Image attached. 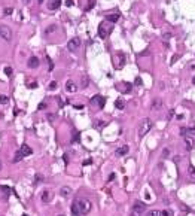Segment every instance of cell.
<instances>
[{"label":"cell","mask_w":195,"mask_h":216,"mask_svg":"<svg viewBox=\"0 0 195 216\" xmlns=\"http://www.w3.org/2000/svg\"><path fill=\"white\" fill-rule=\"evenodd\" d=\"M0 189H2V191H5L6 194L10 192V188H9V186H6V185H0Z\"/></svg>","instance_id":"f546056e"},{"label":"cell","mask_w":195,"mask_h":216,"mask_svg":"<svg viewBox=\"0 0 195 216\" xmlns=\"http://www.w3.org/2000/svg\"><path fill=\"white\" fill-rule=\"evenodd\" d=\"M134 83H136V85H142L143 82H142V79H140L139 76H137V78H136V81H134Z\"/></svg>","instance_id":"d6a6232c"},{"label":"cell","mask_w":195,"mask_h":216,"mask_svg":"<svg viewBox=\"0 0 195 216\" xmlns=\"http://www.w3.org/2000/svg\"><path fill=\"white\" fill-rule=\"evenodd\" d=\"M74 109H78V110H80V109H84V104H79V106H74Z\"/></svg>","instance_id":"f35d334b"},{"label":"cell","mask_w":195,"mask_h":216,"mask_svg":"<svg viewBox=\"0 0 195 216\" xmlns=\"http://www.w3.org/2000/svg\"><path fill=\"white\" fill-rule=\"evenodd\" d=\"M76 203H78V206H79L80 215H86V213H89L91 207H93L91 201H89V200H86V198H80V200H78Z\"/></svg>","instance_id":"7a4b0ae2"},{"label":"cell","mask_w":195,"mask_h":216,"mask_svg":"<svg viewBox=\"0 0 195 216\" xmlns=\"http://www.w3.org/2000/svg\"><path fill=\"white\" fill-rule=\"evenodd\" d=\"M164 37H165V39H170V37H171V34H170V33H167V34H164Z\"/></svg>","instance_id":"60d3db41"},{"label":"cell","mask_w":195,"mask_h":216,"mask_svg":"<svg viewBox=\"0 0 195 216\" xmlns=\"http://www.w3.org/2000/svg\"><path fill=\"white\" fill-rule=\"evenodd\" d=\"M3 72H5V75L8 76V78H10V76H12V67H9V66H8V67H5V70H3Z\"/></svg>","instance_id":"cb8c5ba5"},{"label":"cell","mask_w":195,"mask_h":216,"mask_svg":"<svg viewBox=\"0 0 195 216\" xmlns=\"http://www.w3.org/2000/svg\"><path fill=\"white\" fill-rule=\"evenodd\" d=\"M119 19V14H110L106 17V21L107 23H116Z\"/></svg>","instance_id":"9a60e30c"},{"label":"cell","mask_w":195,"mask_h":216,"mask_svg":"<svg viewBox=\"0 0 195 216\" xmlns=\"http://www.w3.org/2000/svg\"><path fill=\"white\" fill-rule=\"evenodd\" d=\"M45 107H46V103H40V104H39V110H43Z\"/></svg>","instance_id":"e575fe53"},{"label":"cell","mask_w":195,"mask_h":216,"mask_svg":"<svg viewBox=\"0 0 195 216\" xmlns=\"http://www.w3.org/2000/svg\"><path fill=\"white\" fill-rule=\"evenodd\" d=\"M60 5H61V0H49V2H48V9L55 10L60 8Z\"/></svg>","instance_id":"9c48e42d"},{"label":"cell","mask_w":195,"mask_h":216,"mask_svg":"<svg viewBox=\"0 0 195 216\" xmlns=\"http://www.w3.org/2000/svg\"><path fill=\"white\" fill-rule=\"evenodd\" d=\"M161 104H162V103H161V101H159V100L153 101V104H152V109H155V110H158L159 107H161Z\"/></svg>","instance_id":"d4e9b609"},{"label":"cell","mask_w":195,"mask_h":216,"mask_svg":"<svg viewBox=\"0 0 195 216\" xmlns=\"http://www.w3.org/2000/svg\"><path fill=\"white\" fill-rule=\"evenodd\" d=\"M161 216H171V212H170V210H164V212H161Z\"/></svg>","instance_id":"1f68e13d"},{"label":"cell","mask_w":195,"mask_h":216,"mask_svg":"<svg viewBox=\"0 0 195 216\" xmlns=\"http://www.w3.org/2000/svg\"><path fill=\"white\" fill-rule=\"evenodd\" d=\"M118 89L121 92H130L131 91V83H128V82H122L121 85H118Z\"/></svg>","instance_id":"8fae6325"},{"label":"cell","mask_w":195,"mask_h":216,"mask_svg":"<svg viewBox=\"0 0 195 216\" xmlns=\"http://www.w3.org/2000/svg\"><path fill=\"white\" fill-rule=\"evenodd\" d=\"M66 91H69V92H76L78 91V87L74 85L72 81H67L66 82Z\"/></svg>","instance_id":"5bb4252c"},{"label":"cell","mask_w":195,"mask_h":216,"mask_svg":"<svg viewBox=\"0 0 195 216\" xmlns=\"http://www.w3.org/2000/svg\"><path fill=\"white\" fill-rule=\"evenodd\" d=\"M60 194L63 197H69L70 194H72V188H70V186H63V188L60 189Z\"/></svg>","instance_id":"2e32d148"},{"label":"cell","mask_w":195,"mask_h":216,"mask_svg":"<svg viewBox=\"0 0 195 216\" xmlns=\"http://www.w3.org/2000/svg\"><path fill=\"white\" fill-rule=\"evenodd\" d=\"M152 128V121L150 119H143L142 121V124H140V127H139V136H142L143 137L144 134H148L149 133V130Z\"/></svg>","instance_id":"277c9868"},{"label":"cell","mask_w":195,"mask_h":216,"mask_svg":"<svg viewBox=\"0 0 195 216\" xmlns=\"http://www.w3.org/2000/svg\"><path fill=\"white\" fill-rule=\"evenodd\" d=\"M23 216H28V215H23Z\"/></svg>","instance_id":"f6af8a7d"},{"label":"cell","mask_w":195,"mask_h":216,"mask_svg":"<svg viewBox=\"0 0 195 216\" xmlns=\"http://www.w3.org/2000/svg\"><path fill=\"white\" fill-rule=\"evenodd\" d=\"M86 87H88V76L84 75L82 76V88H86Z\"/></svg>","instance_id":"603a6c76"},{"label":"cell","mask_w":195,"mask_h":216,"mask_svg":"<svg viewBox=\"0 0 195 216\" xmlns=\"http://www.w3.org/2000/svg\"><path fill=\"white\" fill-rule=\"evenodd\" d=\"M55 30H57V27H55V25H51L49 28H46V30H45V34L48 36V34H51L52 31H55Z\"/></svg>","instance_id":"4316f807"},{"label":"cell","mask_w":195,"mask_h":216,"mask_svg":"<svg viewBox=\"0 0 195 216\" xmlns=\"http://www.w3.org/2000/svg\"><path fill=\"white\" fill-rule=\"evenodd\" d=\"M72 213L73 216H80V210H79V206H78V203L74 201L73 206H72Z\"/></svg>","instance_id":"ac0fdd59"},{"label":"cell","mask_w":195,"mask_h":216,"mask_svg":"<svg viewBox=\"0 0 195 216\" xmlns=\"http://www.w3.org/2000/svg\"><path fill=\"white\" fill-rule=\"evenodd\" d=\"M8 101H9V97L8 96H5V94L0 96V104H8Z\"/></svg>","instance_id":"ffe728a7"},{"label":"cell","mask_w":195,"mask_h":216,"mask_svg":"<svg viewBox=\"0 0 195 216\" xmlns=\"http://www.w3.org/2000/svg\"><path fill=\"white\" fill-rule=\"evenodd\" d=\"M128 151H130V149H128V146H127V145H124V146L118 147V149L115 151V154H116V156H124V155H127V154H128Z\"/></svg>","instance_id":"30bf717a"},{"label":"cell","mask_w":195,"mask_h":216,"mask_svg":"<svg viewBox=\"0 0 195 216\" xmlns=\"http://www.w3.org/2000/svg\"><path fill=\"white\" fill-rule=\"evenodd\" d=\"M0 170H2V162H0Z\"/></svg>","instance_id":"7bdbcfd3"},{"label":"cell","mask_w":195,"mask_h":216,"mask_svg":"<svg viewBox=\"0 0 195 216\" xmlns=\"http://www.w3.org/2000/svg\"><path fill=\"white\" fill-rule=\"evenodd\" d=\"M168 154H170V151H168V149H164V152H162V155H164V156H167V155H168Z\"/></svg>","instance_id":"74e56055"},{"label":"cell","mask_w":195,"mask_h":216,"mask_svg":"<svg viewBox=\"0 0 195 216\" xmlns=\"http://www.w3.org/2000/svg\"><path fill=\"white\" fill-rule=\"evenodd\" d=\"M0 37L6 42L12 40V30L8 25H5V24H0Z\"/></svg>","instance_id":"3957f363"},{"label":"cell","mask_w":195,"mask_h":216,"mask_svg":"<svg viewBox=\"0 0 195 216\" xmlns=\"http://www.w3.org/2000/svg\"><path fill=\"white\" fill-rule=\"evenodd\" d=\"M192 83H194V85H195V76H194V79H192Z\"/></svg>","instance_id":"b9f144b4"},{"label":"cell","mask_w":195,"mask_h":216,"mask_svg":"<svg viewBox=\"0 0 195 216\" xmlns=\"http://www.w3.org/2000/svg\"><path fill=\"white\" fill-rule=\"evenodd\" d=\"M48 119L52 121V119H55V116H54V115H48Z\"/></svg>","instance_id":"ab89813d"},{"label":"cell","mask_w":195,"mask_h":216,"mask_svg":"<svg viewBox=\"0 0 195 216\" xmlns=\"http://www.w3.org/2000/svg\"><path fill=\"white\" fill-rule=\"evenodd\" d=\"M12 12H14V9H12V8H6V9L3 10V14H5V15H10Z\"/></svg>","instance_id":"4dcf8cb0"},{"label":"cell","mask_w":195,"mask_h":216,"mask_svg":"<svg viewBox=\"0 0 195 216\" xmlns=\"http://www.w3.org/2000/svg\"><path fill=\"white\" fill-rule=\"evenodd\" d=\"M66 5H67V6H73V0H67Z\"/></svg>","instance_id":"d590c367"},{"label":"cell","mask_w":195,"mask_h":216,"mask_svg":"<svg viewBox=\"0 0 195 216\" xmlns=\"http://www.w3.org/2000/svg\"><path fill=\"white\" fill-rule=\"evenodd\" d=\"M60 216H64V215H60Z\"/></svg>","instance_id":"bcb514c9"},{"label":"cell","mask_w":195,"mask_h":216,"mask_svg":"<svg viewBox=\"0 0 195 216\" xmlns=\"http://www.w3.org/2000/svg\"><path fill=\"white\" fill-rule=\"evenodd\" d=\"M28 88H37V82H30L28 83Z\"/></svg>","instance_id":"836d02e7"},{"label":"cell","mask_w":195,"mask_h":216,"mask_svg":"<svg viewBox=\"0 0 195 216\" xmlns=\"http://www.w3.org/2000/svg\"><path fill=\"white\" fill-rule=\"evenodd\" d=\"M148 216H161V212L159 210H150V212H148Z\"/></svg>","instance_id":"484cf974"},{"label":"cell","mask_w":195,"mask_h":216,"mask_svg":"<svg viewBox=\"0 0 195 216\" xmlns=\"http://www.w3.org/2000/svg\"><path fill=\"white\" fill-rule=\"evenodd\" d=\"M113 179H115V173H112V175L109 176V182H112Z\"/></svg>","instance_id":"8d00e7d4"},{"label":"cell","mask_w":195,"mask_h":216,"mask_svg":"<svg viewBox=\"0 0 195 216\" xmlns=\"http://www.w3.org/2000/svg\"><path fill=\"white\" fill-rule=\"evenodd\" d=\"M112 30H113V25H110L109 23H101L98 25V36L101 39H106V37H109Z\"/></svg>","instance_id":"6da1fadb"},{"label":"cell","mask_w":195,"mask_h":216,"mask_svg":"<svg viewBox=\"0 0 195 216\" xmlns=\"http://www.w3.org/2000/svg\"><path fill=\"white\" fill-rule=\"evenodd\" d=\"M185 147L188 149V151H191V149L194 147V140H192L191 137H186L185 139Z\"/></svg>","instance_id":"e0dca14e"},{"label":"cell","mask_w":195,"mask_h":216,"mask_svg":"<svg viewBox=\"0 0 195 216\" xmlns=\"http://www.w3.org/2000/svg\"><path fill=\"white\" fill-rule=\"evenodd\" d=\"M39 64H40V61H39L37 57H30L27 61V66L30 69H36V67H39Z\"/></svg>","instance_id":"ba28073f"},{"label":"cell","mask_w":195,"mask_h":216,"mask_svg":"<svg viewBox=\"0 0 195 216\" xmlns=\"http://www.w3.org/2000/svg\"><path fill=\"white\" fill-rule=\"evenodd\" d=\"M57 87H58V83H57L55 81H52V82L49 83V89H51V91H54V89H57Z\"/></svg>","instance_id":"f1b7e54d"},{"label":"cell","mask_w":195,"mask_h":216,"mask_svg":"<svg viewBox=\"0 0 195 216\" xmlns=\"http://www.w3.org/2000/svg\"><path fill=\"white\" fill-rule=\"evenodd\" d=\"M91 104H97L100 109H103L104 104H106V98H104L103 96H98L97 94V96H94L93 98H91Z\"/></svg>","instance_id":"52a82bcc"},{"label":"cell","mask_w":195,"mask_h":216,"mask_svg":"<svg viewBox=\"0 0 195 216\" xmlns=\"http://www.w3.org/2000/svg\"><path fill=\"white\" fill-rule=\"evenodd\" d=\"M115 106H116V109H121V110H122V109H125V101L119 98V100L115 101Z\"/></svg>","instance_id":"d6986e66"},{"label":"cell","mask_w":195,"mask_h":216,"mask_svg":"<svg viewBox=\"0 0 195 216\" xmlns=\"http://www.w3.org/2000/svg\"><path fill=\"white\" fill-rule=\"evenodd\" d=\"M146 210V204L142 201H136L134 206H133V213L131 216H142V213Z\"/></svg>","instance_id":"5b68a950"},{"label":"cell","mask_w":195,"mask_h":216,"mask_svg":"<svg viewBox=\"0 0 195 216\" xmlns=\"http://www.w3.org/2000/svg\"><path fill=\"white\" fill-rule=\"evenodd\" d=\"M19 152H21L24 156H28V155H31V154H33L31 147L28 146V145H23V146H21V149H19Z\"/></svg>","instance_id":"7c38bea8"},{"label":"cell","mask_w":195,"mask_h":216,"mask_svg":"<svg viewBox=\"0 0 195 216\" xmlns=\"http://www.w3.org/2000/svg\"><path fill=\"white\" fill-rule=\"evenodd\" d=\"M37 2H43V0H37Z\"/></svg>","instance_id":"ee69618b"},{"label":"cell","mask_w":195,"mask_h":216,"mask_svg":"<svg viewBox=\"0 0 195 216\" xmlns=\"http://www.w3.org/2000/svg\"><path fill=\"white\" fill-rule=\"evenodd\" d=\"M188 173H189V176L192 177V179H195V167H194V166H189V168H188Z\"/></svg>","instance_id":"44dd1931"},{"label":"cell","mask_w":195,"mask_h":216,"mask_svg":"<svg viewBox=\"0 0 195 216\" xmlns=\"http://www.w3.org/2000/svg\"><path fill=\"white\" fill-rule=\"evenodd\" d=\"M24 158V155L21 154V152H17L15 154V158H14V162H18V161H21Z\"/></svg>","instance_id":"7402d4cb"},{"label":"cell","mask_w":195,"mask_h":216,"mask_svg":"<svg viewBox=\"0 0 195 216\" xmlns=\"http://www.w3.org/2000/svg\"><path fill=\"white\" fill-rule=\"evenodd\" d=\"M43 180V176L42 175H36V177H34V183H40V182H42Z\"/></svg>","instance_id":"83f0119b"},{"label":"cell","mask_w":195,"mask_h":216,"mask_svg":"<svg viewBox=\"0 0 195 216\" xmlns=\"http://www.w3.org/2000/svg\"><path fill=\"white\" fill-rule=\"evenodd\" d=\"M79 46H80V39L79 37H72L69 42H67V49L69 51H76V49H79Z\"/></svg>","instance_id":"8992f818"},{"label":"cell","mask_w":195,"mask_h":216,"mask_svg":"<svg viewBox=\"0 0 195 216\" xmlns=\"http://www.w3.org/2000/svg\"><path fill=\"white\" fill-rule=\"evenodd\" d=\"M52 200V192L51 191H43L42 194V201L45 203V204H48V203Z\"/></svg>","instance_id":"4fadbf2b"}]
</instances>
